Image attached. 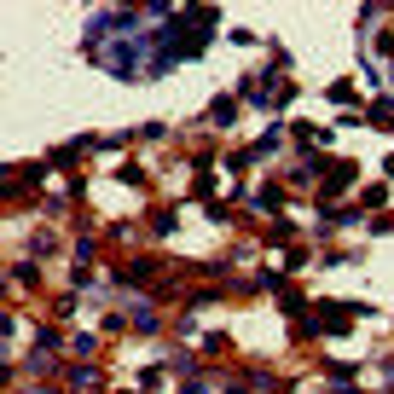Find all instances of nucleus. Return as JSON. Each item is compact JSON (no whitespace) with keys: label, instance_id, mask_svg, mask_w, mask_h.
<instances>
[{"label":"nucleus","instance_id":"obj_1","mask_svg":"<svg viewBox=\"0 0 394 394\" xmlns=\"http://www.w3.org/2000/svg\"><path fill=\"white\" fill-rule=\"evenodd\" d=\"M70 383H76V388H99V371H93V366H76Z\"/></svg>","mask_w":394,"mask_h":394},{"label":"nucleus","instance_id":"obj_2","mask_svg":"<svg viewBox=\"0 0 394 394\" xmlns=\"http://www.w3.org/2000/svg\"><path fill=\"white\" fill-rule=\"evenodd\" d=\"M134 331H157V313L145 308V301H140V308H134Z\"/></svg>","mask_w":394,"mask_h":394},{"label":"nucleus","instance_id":"obj_3","mask_svg":"<svg viewBox=\"0 0 394 394\" xmlns=\"http://www.w3.org/2000/svg\"><path fill=\"white\" fill-rule=\"evenodd\" d=\"M18 394H58V388H18Z\"/></svg>","mask_w":394,"mask_h":394}]
</instances>
